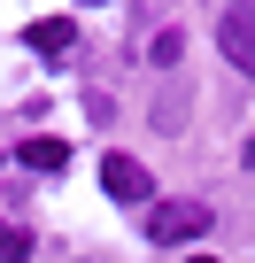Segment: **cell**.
Instances as JSON below:
<instances>
[{
  "mask_svg": "<svg viewBox=\"0 0 255 263\" xmlns=\"http://www.w3.org/2000/svg\"><path fill=\"white\" fill-rule=\"evenodd\" d=\"M193 263H224V255H193Z\"/></svg>",
  "mask_w": 255,
  "mask_h": 263,
  "instance_id": "cell-7",
  "label": "cell"
},
{
  "mask_svg": "<svg viewBox=\"0 0 255 263\" xmlns=\"http://www.w3.org/2000/svg\"><path fill=\"white\" fill-rule=\"evenodd\" d=\"M0 263H31V232L24 224H0Z\"/></svg>",
  "mask_w": 255,
  "mask_h": 263,
  "instance_id": "cell-6",
  "label": "cell"
},
{
  "mask_svg": "<svg viewBox=\"0 0 255 263\" xmlns=\"http://www.w3.org/2000/svg\"><path fill=\"white\" fill-rule=\"evenodd\" d=\"M201 232H209V201H155L147 209V240L155 248H186Z\"/></svg>",
  "mask_w": 255,
  "mask_h": 263,
  "instance_id": "cell-1",
  "label": "cell"
},
{
  "mask_svg": "<svg viewBox=\"0 0 255 263\" xmlns=\"http://www.w3.org/2000/svg\"><path fill=\"white\" fill-rule=\"evenodd\" d=\"M101 186H108V201H124V209H140V201L155 194L147 163H132V155H101Z\"/></svg>",
  "mask_w": 255,
  "mask_h": 263,
  "instance_id": "cell-3",
  "label": "cell"
},
{
  "mask_svg": "<svg viewBox=\"0 0 255 263\" xmlns=\"http://www.w3.org/2000/svg\"><path fill=\"white\" fill-rule=\"evenodd\" d=\"M217 47H224V62H240V78H255V0H232L217 16Z\"/></svg>",
  "mask_w": 255,
  "mask_h": 263,
  "instance_id": "cell-2",
  "label": "cell"
},
{
  "mask_svg": "<svg viewBox=\"0 0 255 263\" xmlns=\"http://www.w3.org/2000/svg\"><path fill=\"white\" fill-rule=\"evenodd\" d=\"M24 163L31 171H70V147L62 140H24Z\"/></svg>",
  "mask_w": 255,
  "mask_h": 263,
  "instance_id": "cell-5",
  "label": "cell"
},
{
  "mask_svg": "<svg viewBox=\"0 0 255 263\" xmlns=\"http://www.w3.org/2000/svg\"><path fill=\"white\" fill-rule=\"evenodd\" d=\"M24 39H31V54H70V47H77V24H70V16H39Z\"/></svg>",
  "mask_w": 255,
  "mask_h": 263,
  "instance_id": "cell-4",
  "label": "cell"
}]
</instances>
